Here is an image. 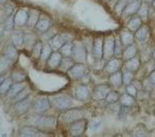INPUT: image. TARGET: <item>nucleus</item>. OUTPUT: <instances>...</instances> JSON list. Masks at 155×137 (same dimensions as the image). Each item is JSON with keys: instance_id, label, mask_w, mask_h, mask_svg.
Wrapping results in <instances>:
<instances>
[{"instance_id": "24", "label": "nucleus", "mask_w": 155, "mask_h": 137, "mask_svg": "<svg viewBox=\"0 0 155 137\" xmlns=\"http://www.w3.org/2000/svg\"><path fill=\"white\" fill-rule=\"evenodd\" d=\"M9 78H12V83H21V81H25L27 78V72L24 69L21 68H14L11 72Z\"/></svg>"}, {"instance_id": "52", "label": "nucleus", "mask_w": 155, "mask_h": 137, "mask_svg": "<svg viewBox=\"0 0 155 137\" xmlns=\"http://www.w3.org/2000/svg\"><path fill=\"white\" fill-rule=\"evenodd\" d=\"M145 2H146V3H152V1H153V0H144Z\"/></svg>"}, {"instance_id": "13", "label": "nucleus", "mask_w": 155, "mask_h": 137, "mask_svg": "<svg viewBox=\"0 0 155 137\" xmlns=\"http://www.w3.org/2000/svg\"><path fill=\"white\" fill-rule=\"evenodd\" d=\"M92 55L97 61L104 59V38L102 37L98 36L94 38L92 43Z\"/></svg>"}, {"instance_id": "50", "label": "nucleus", "mask_w": 155, "mask_h": 137, "mask_svg": "<svg viewBox=\"0 0 155 137\" xmlns=\"http://www.w3.org/2000/svg\"><path fill=\"white\" fill-rule=\"evenodd\" d=\"M151 5H152V8H153L154 11H155V0H153V1H152Z\"/></svg>"}, {"instance_id": "27", "label": "nucleus", "mask_w": 155, "mask_h": 137, "mask_svg": "<svg viewBox=\"0 0 155 137\" xmlns=\"http://www.w3.org/2000/svg\"><path fill=\"white\" fill-rule=\"evenodd\" d=\"M25 87H26V84H25V81H21V83H12L11 89H9V91L7 92V97H8L9 99H14L15 97H16L20 92L23 90Z\"/></svg>"}, {"instance_id": "10", "label": "nucleus", "mask_w": 155, "mask_h": 137, "mask_svg": "<svg viewBox=\"0 0 155 137\" xmlns=\"http://www.w3.org/2000/svg\"><path fill=\"white\" fill-rule=\"evenodd\" d=\"M32 104H33V101H32V99H31V95H29V96H27L26 98L22 99V100L17 101L16 103H15L14 108H15V110H16L17 114L23 116V114L28 113L30 107L32 106Z\"/></svg>"}, {"instance_id": "37", "label": "nucleus", "mask_w": 155, "mask_h": 137, "mask_svg": "<svg viewBox=\"0 0 155 137\" xmlns=\"http://www.w3.org/2000/svg\"><path fill=\"white\" fill-rule=\"evenodd\" d=\"M12 84V81L11 78H4L3 81L0 83V95H6Z\"/></svg>"}, {"instance_id": "44", "label": "nucleus", "mask_w": 155, "mask_h": 137, "mask_svg": "<svg viewBox=\"0 0 155 137\" xmlns=\"http://www.w3.org/2000/svg\"><path fill=\"white\" fill-rule=\"evenodd\" d=\"M149 134V132L148 130L146 129V127L145 126H142V125H139L137 127L136 129L134 130V132H132V135L134 136H146V135H148Z\"/></svg>"}, {"instance_id": "54", "label": "nucleus", "mask_w": 155, "mask_h": 137, "mask_svg": "<svg viewBox=\"0 0 155 137\" xmlns=\"http://www.w3.org/2000/svg\"><path fill=\"white\" fill-rule=\"evenodd\" d=\"M3 78H4L3 76H0V83H1V81H3Z\"/></svg>"}, {"instance_id": "36", "label": "nucleus", "mask_w": 155, "mask_h": 137, "mask_svg": "<svg viewBox=\"0 0 155 137\" xmlns=\"http://www.w3.org/2000/svg\"><path fill=\"white\" fill-rule=\"evenodd\" d=\"M134 72L128 70L126 68H124L122 70V81H123L124 86H127V84L134 83Z\"/></svg>"}, {"instance_id": "49", "label": "nucleus", "mask_w": 155, "mask_h": 137, "mask_svg": "<svg viewBox=\"0 0 155 137\" xmlns=\"http://www.w3.org/2000/svg\"><path fill=\"white\" fill-rule=\"evenodd\" d=\"M148 78L150 83H151L155 87V69H153V70L150 72L149 75H148V78Z\"/></svg>"}, {"instance_id": "6", "label": "nucleus", "mask_w": 155, "mask_h": 137, "mask_svg": "<svg viewBox=\"0 0 155 137\" xmlns=\"http://www.w3.org/2000/svg\"><path fill=\"white\" fill-rule=\"evenodd\" d=\"M86 72L87 67L85 65V63H78V62H76L66 73L68 75V78L72 79V81H79V79L83 78L86 75Z\"/></svg>"}, {"instance_id": "22", "label": "nucleus", "mask_w": 155, "mask_h": 137, "mask_svg": "<svg viewBox=\"0 0 155 137\" xmlns=\"http://www.w3.org/2000/svg\"><path fill=\"white\" fill-rule=\"evenodd\" d=\"M11 38H12V44H14L17 49H21L24 46L25 33L23 31H19V30L12 31Z\"/></svg>"}, {"instance_id": "19", "label": "nucleus", "mask_w": 155, "mask_h": 137, "mask_svg": "<svg viewBox=\"0 0 155 137\" xmlns=\"http://www.w3.org/2000/svg\"><path fill=\"white\" fill-rule=\"evenodd\" d=\"M150 37V28L148 25L143 24L139 29L134 32V38L140 42H145L147 41Z\"/></svg>"}, {"instance_id": "53", "label": "nucleus", "mask_w": 155, "mask_h": 137, "mask_svg": "<svg viewBox=\"0 0 155 137\" xmlns=\"http://www.w3.org/2000/svg\"><path fill=\"white\" fill-rule=\"evenodd\" d=\"M6 2V0H0V4H4Z\"/></svg>"}, {"instance_id": "48", "label": "nucleus", "mask_w": 155, "mask_h": 137, "mask_svg": "<svg viewBox=\"0 0 155 137\" xmlns=\"http://www.w3.org/2000/svg\"><path fill=\"white\" fill-rule=\"evenodd\" d=\"M143 88H144V90L146 92H150V91H152V89L154 88V86L150 83L148 78H146V79H145V81L143 83Z\"/></svg>"}, {"instance_id": "25", "label": "nucleus", "mask_w": 155, "mask_h": 137, "mask_svg": "<svg viewBox=\"0 0 155 137\" xmlns=\"http://www.w3.org/2000/svg\"><path fill=\"white\" fill-rule=\"evenodd\" d=\"M109 83L112 88H120L123 84V81H122V70H119L110 74Z\"/></svg>"}, {"instance_id": "18", "label": "nucleus", "mask_w": 155, "mask_h": 137, "mask_svg": "<svg viewBox=\"0 0 155 137\" xmlns=\"http://www.w3.org/2000/svg\"><path fill=\"white\" fill-rule=\"evenodd\" d=\"M74 96L79 101H87L89 99V97L91 96L89 91V88L87 84H81L80 86L77 87L76 92H74Z\"/></svg>"}, {"instance_id": "15", "label": "nucleus", "mask_w": 155, "mask_h": 137, "mask_svg": "<svg viewBox=\"0 0 155 137\" xmlns=\"http://www.w3.org/2000/svg\"><path fill=\"white\" fill-rule=\"evenodd\" d=\"M29 11H27L25 8H20L14 14V26L16 27H23L27 26L28 22Z\"/></svg>"}, {"instance_id": "41", "label": "nucleus", "mask_w": 155, "mask_h": 137, "mask_svg": "<svg viewBox=\"0 0 155 137\" xmlns=\"http://www.w3.org/2000/svg\"><path fill=\"white\" fill-rule=\"evenodd\" d=\"M42 44L41 41L37 40L36 43L33 46V48L31 49V55H32V58L34 59H38L39 60V57H41V49H42Z\"/></svg>"}, {"instance_id": "21", "label": "nucleus", "mask_w": 155, "mask_h": 137, "mask_svg": "<svg viewBox=\"0 0 155 137\" xmlns=\"http://www.w3.org/2000/svg\"><path fill=\"white\" fill-rule=\"evenodd\" d=\"M12 62L5 54H0V76H4L12 68Z\"/></svg>"}, {"instance_id": "4", "label": "nucleus", "mask_w": 155, "mask_h": 137, "mask_svg": "<svg viewBox=\"0 0 155 137\" xmlns=\"http://www.w3.org/2000/svg\"><path fill=\"white\" fill-rule=\"evenodd\" d=\"M74 43V49H72V59L78 63H86L87 61V49L84 46L83 42L76 40Z\"/></svg>"}, {"instance_id": "32", "label": "nucleus", "mask_w": 155, "mask_h": 137, "mask_svg": "<svg viewBox=\"0 0 155 137\" xmlns=\"http://www.w3.org/2000/svg\"><path fill=\"white\" fill-rule=\"evenodd\" d=\"M50 40H51V43L50 44H51L52 48H53V49H55V51H59L60 48H61L64 42H65L63 37L61 36V34H56V35H54Z\"/></svg>"}, {"instance_id": "20", "label": "nucleus", "mask_w": 155, "mask_h": 137, "mask_svg": "<svg viewBox=\"0 0 155 137\" xmlns=\"http://www.w3.org/2000/svg\"><path fill=\"white\" fill-rule=\"evenodd\" d=\"M120 40L121 42L123 43L124 48L127 46H129V44H132L134 43V40H136V38H134V33L132 31L128 29H124V30H121V32H120V36H119Z\"/></svg>"}, {"instance_id": "9", "label": "nucleus", "mask_w": 155, "mask_h": 137, "mask_svg": "<svg viewBox=\"0 0 155 137\" xmlns=\"http://www.w3.org/2000/svg\"><path fill=\"white\" fill-rule=\"evenodd\" d=\"M112 90V87L110 86V84H99L95 86V88L93 90L92 93V98L95 101H101L104 100L110 91Z\"/></svg>"}, {"instance_id": "2", "label": "nucleus", "mask_w": 155, "mask_h": 137, "mask_svg": "<svg viewBox=\"0 0 155 137\" xmlns=\"http://www.w3.org/2000/svg\"><path fill=\"white\" fill-rule=\"evenodd\" d=\"M51 106H53L55 109L60 111H63L65 109L71 108L72 105V98L67 94H59L50 97Z\"/></svg>"}, {"instance_id": "1", "label": "nucleus", "mask_w": 155, "mask_h": 137, "mask_svg": "<svg viewBox=\"0 0 155 137\" xmlns=\"http://www.w3.org/2000/svg\"><path fill=\"white\" fill-rule=\"evenodd\" d=\"M33 125L42 132L53 130L57 126V119L52 116H42L38 113L33 116Z\"/></svg>"}, {"instance_id": "46", "label": "nucleus", "mask_w": 155, "mask_h": 137, "mask_svg": "<svg viewBox=\"0 0 155 137\" xmlns=\"http://www.w3.org/2000/svg\"><path fill=\"white\" fill-rule=\"evenodd\" d=\"M130 1V0H119L118 2L116 3V5H115V11H117L118 14H122V11H123L124 7L127 5V3Z\"/></svg>"}, {"instance_id": "55", "label": "nucleus", "mask_w": 155, "mask_h": 137, "mask_svg": "<svg viewBox=\"0 0 155 137\" xmlns=\"http://www.w3.org/2000/svg\"><path fill=\"white\" fill-rule=\"evenodd\" d=\"M104 1H106V2H110L111 0H104Z\"/></svg>"}, {"instance_id": "14", "label": "nucleus", "mask_w": 155, "mask_h": 137, "mask_svg": "<svg viewBox=\"0 0 155 137\" xmlns=\"http://www.w3.org/2000/svg\"><path fill=\"white\" fill-rule=\"evenodd\" d=\"M143 3V0H130L127 3V5L124 7L123 11H122V16L124 18H128V17L134 16L137 14V11H139L140 6Z\"/></svg>"}, {"instance_id": "33", "label": "nucleus", "mask_w": 155, "mask_h": 137, "mask_svg": "<svg viewBox=\"0 0 155 137\" xmlns=\"http://www.w3.org/2000/svg\"><path fill=\"white\" fill-rule=\"evenodd\" d=\"M53 52L54 51H53V48H52L51 44H49V43L44 44L42 49H41V57H39V60H41V62H47Z\"/></svg>"}, {"instance_id": "51", "label": "nucleus", "mask_w": 155, "mask_h": 137, "mask_svg": "<svg viewBox=\"0 0 155 137\" xmlns=\"http://www.w3.org/2000/svg\"><path fill=\"white\" fill-rule=\"evenodd\" d=\"M152 58H153V60H155V48L153 49V52H152Z\"/></svg>"}, {"instance_id": "29", "label": "nucleus", "mask_w": 155, "mask_h": 137, "mask_svg": "<svg viewBox=\"0 0 155 137\" xmlns=\"http://www.w3.org/2000/svg\"><path fill=\"white\" fill-rule=\"evenodd\" d=\"M119 103H120V105L123 106L124 108L131 107V106H134V104H136V98L130 95H128L127 93L122 94V95L120 96Z\"/></svg>"}, {"instance_id": "3", "label": "nucleus", "mask_w": 155, "mask_h": 137, "mask_svg": "<svg viewBox=\"0 0 155 137\" xmlns=\"http://www.w3.org/2000/svg\"><path fill=\"white\" fill-rule=\"evenodd\" d=\"M85 118V111L81 108H68L63 110V113H61L59 116V121H61V123L63 124H69L74 123V122L78 121Z\"/></svg>"}, {"instance_id": "56", "label": "nucleus", "mask_w": 155, "mask_h": 137, "mask_svg": "<svg viewBox=\"0 0 155 137\" xmlns=\"http://www.w3.org/2000/svg\"><path fill=\"white\" fill-rule=\"evenodd\" d=\"M154 116H155V109H154Z\"/></svg>"}, {"instance_id": "11", "label": "nucleus", "mask_w": 155, "mask_h": 137, "mask_svg": "<svg viewBox=\"0 0 155 137\" xmlns=\"http://www.w3.org/2000/svg\"><path fill=\"white\" fill-rule=\"evenodd\" d=\"M52 27V20L49 18L48 16L44 14H41V17H39L38 21L34 27V31L36 32L37 34H44L45 32H47L48 30Z\"/></svg>"}, {"instance_id": "47", "label": "nucleus", "mask_w": 155, "mask_h": 137, "mask_svg": "<svg viewBox=\"0 0 155 137\" xmlns=\"http://www.w3.org/2000/svg\"><path fill=\"white\" fill-rule=\"evenodd\" d=\"M89 127L93 131L98 130V129L101 127V119H92V121L89 123Z\"/></svg>"}, {"instance_id": "28", "label": "nucleus", "mask_w": 155, "mask_h": 137, "mask_svg": "<svg viewBox=\"0 0 155 137\" xmlns=\"http://www.w3.org/2000/svg\"><path fill=\"white\" fill-rule=\"evenodd\" d=\"M140 66H141V60H140L137 56L127 60V61H125V63H124V68L128 69V70L134 72V73L139 70Z\"/></svg>"}, {"instance_id": "40", "label": "nucleus", "mask_w": 155, "mask_h": 137, "mask_svg": "<svg viewBox=\"0 0 155 137\" xmlns=\"http://www.w3.org/2000/svg\"><path fill=\"white\" fill-rule=\"evenodd\" d=\"M123 49H124L123 43L121 42L119 37H116V41H115L114 57H117V58H122V55H123Z\"/></svg>"}, {"instance_id": "42", "label": "nucleus", "mask_w": 155, "mask_h": 137, "mask_svg": "<svg viewBox=\"0 0 155 137\" xmlns=\"http://www.w3.org/2000/svg\"><path fill=\"white\" fill-rule=\"evenodd\" d=\"M137 16H140L142 19H145L148 17L149 14V6H148V3H146V2H143L142 3V5L140 6L139 11L137 12Z\"/></svg>"}, {"instance_id": "8", "label": "nucleus", "mask_w": 155, "mask_h": 137, "mask_svg": "<svg viewBox=\"0 0 155 137\" xmlns=\"http://www.w3.org/2000/svg\"><path fill=\"white\" fill-rule=\"evenodd\" d=\"M116 36L107 35L104 38V59L109 60L114 57Z\"/></svg>"}, {"instance_id": "39", "label": "nucleus", "mask_w": 155, "mask_h": 137, "mask_svg": "<svg viewBox=\"0 0 155 137\" xmlns=\"http://www.w3.org/2000/svg\"><path fill=\"white\" fill-rule=\"evenodd\" d=\"M35 36L32 35L31 33H25V38H24V46L27 49H29L31 51V49L33 48V46L36 43Z\"/></svg>"}, {"instance_id": "30", "label": "nucleus", "mask_w": 155, "mask_h": 137, "mask_svg": "<svg viewBox=\"0 0 155 137\" xmlns=\"http://www.w3.org/2000/svg\"><path fill=\"white\" fill-rule=\"evenodd\" d=\"M39 17H41V12H39L37 9L32 8L31 11H29V16H28V22H27V26L29 28H33L35 27V25L38 21Z\"/></svg>"}, {"instance_id": "35", "label": "nucleus", "mask_w": 155, "mask_h": 137, "mask_svg": "<svg viewBox=\"0 0 155 137\" xmlns=\"http://www.w3.org/2000/svg\"><path fill=\"white\" fill-rule=\"evenodd\" d=\"M72 49H74V43L71 41H66L63 43V46L60 48L59 52L63 57H71Z\"/></svg>"}, {"instance_id": "12", "label": "nucleus", "mask_w": 155, "mask_h": 137, "mask_svg": "<svg viewBox=\"0 0 155 137\" xmlns=\"http://www.w3.org/2000/svg\"><path fill=\"white\" fill-rule=\"evenodd\" d=\"M122 67H123V59L113 57V58L107 60V65L104 66V71L110 75V74L114 73V72L121 70Z\"/></svg>"}, {"instance_id": "16", "label": "nucleus", "mask_w": 155, "mask_h": 137, "mask_svg": "<svg viewBox=\"0 0 155 137\" xmlns=\"http://www.w3.org/2000/svg\"><path fill=\"white\" fill-rule=\"evenodd\" d=\"M44 134L46 133L38 130L35 126H24L19 131V136L21 137H35L44 135Z\"/></svg>"}, {"instance_id": "45", "label": "nucleus", "mask_w": 155, "mask_h": 137, "mask_svg": "<svg viewBox=\"0 0 155 137\" xmlns=\"http://www.w3.org/2000/svg\"><path fill=\"white\" fill-rule=\"evenodd\" d=\"M125 92L128 94V95L134 97V98H137V93H139V92H137V88L132 83L127 84V86H125Z\"/></svg>"}, {"instance_id": "34", "label": "nucleus", "mask_w": 155, "mask_h": 137, "mask_svg": "<svg viewBox=\"0 0 155 137\" xmlns=\"http://www.w3.org/2000/svg\"><path fill=\"white\" fill-rule=\"evenodd\" d=\"M7 57L12 60V61H17L19 58V52H18V49L14 46V44H9V46H6L5 49V53Z\"/></svg>"}, {"instance_id": "5", "label": "nucleus", "mask_w": 155, "mask_h": 137, "mask_svg": "<svg viewBox=\"0 0 155 137\" xmlns=\"http://www.w3.org/2000/svg\"><path fill=\"white\" fill-rule=\"evenodd\" d=\"M88 121L86 119L83 118L81 119L74 122V123L69 124L68 126V132L71 136H82L85 134L87 128H88Z\"/></svg>"}, {"instance_id": "7", "label": "nucleus", "mask_w": 155, "mask_h": 137, "mask_svg": "<svg viewBox=\"0 0 155 137\" xmlns=\"http://www.w3.org/2000/svg\"><path fill=\"white\" fill-rule=\"evenodd\" d=\"M34 111L36 113H44L45 111H47L51 107V102H50V97L46 95H41L38 96L35 100L33 101L32 104Z\"/></svg>"}, {"instance_id": "23", "label": "nucleus", "mask_w": 155, "mask_h": 137, "mask_svg": "<svg viewBox=\"0 0 155 137\" xmlns=\"http://www.w3.org/2000/svg\"><path fill=\"white\" fill-rule=\"evenodd\" d=\"M143 24H144L143 23V19H142L140 16H137V14H134V16H131L130 19L127 21L126 28L128 30H130V31H132L134 33V32H136L137 30L139 29Z\"/></svg>"}, {"instance_id": "31", "label": "nucleus", "mask_w": 155, "mask_h": 137, "mask_svg": "<svg viewBox=\"0 0 155 137\" xmlns=\"http://www.w3.org/2000/svg\"><path fill=\"white\" fill-rule=\"evenodd\" d=\"M74 63H76V61L72 59V57H63L61 60V63H60V66L58 69H60L61 71L67 72Z\"/></svg>"}, {"instance_id": "43", "label": "nucleus", "mask_w": 155, "mask_h": 137, "mask_svg": "<svg viewBox=\"0 0 155 137\" xmlns=\"http://www.w3.org/2000/svg\"><path fill=\"white\" fill-rule=\"evenodd\" d=\"M30 93H31V90L29 89V87H25V88L22 90L21 92L17 95L16 97H15L12 100H14L15 102H17V101H20V100H22V99H24V98H26L27 96H29L30 95Z\"/></svg>"}, {"instance_id": "17", "label": "nucleus", "mask_w": 155, "mask_h": 137, "mask_svg": "<svg viewBox=\"0 0 155 137\" xmlns=\"http://www.w3.org/2000/svg\"><path fill=\"white\" fill-rule=\"evenodd\" d=\"M63 58V56L61 55L59 51H54L52 55L50 56V58L47 61V66L50 69H58L61 63V60Z\"/></svg>"}, {"instance_id": "26", "label": "nucleus", "mask_w": 155, "mask_h": 137, "mask_svg": "<svg viewBox=\"0 0 155 137\" xmlns=\"http://www.w3.org/2000/svg\"><path fill=\"white\" fill-rule=\"evenodd\" d=\"M136 56H137V49L134 43L129 44V46H127L124 48L123 55H122V59H123L124 62L129 59H131V58H134V57H136Z\"/></svg>"}, {"instance_id": "38", "label": "nucleus", "mask_w": 155, "mask_h": 137, "mask_svg": "<svg viewBox=\"0 0 155 137\" xmlns=\"http://www.w3.org/2000/svg\"><path fill=\"white\" fill-rule=\"evenodd\" d=\"M120 94L118 93L117 91H115V90H111V91L107 93V95L106 97V102L107 104H112V103H117V102L119 101L120 99Z\"/></svg>"}]
</instances>
